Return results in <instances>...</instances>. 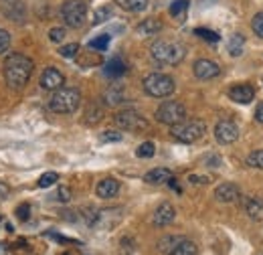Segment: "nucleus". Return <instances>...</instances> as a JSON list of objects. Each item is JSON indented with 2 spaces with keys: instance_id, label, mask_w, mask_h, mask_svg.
I'll use <instances>...</instances> for the list:
<instances>
[{
  "instance_id": "f257e3e1",
  "label": "nucleus",
  "mask_w": 263,
  "mask_h": 255,
  "mask_svg": "<svg viewBox=\"0 0 263 255\" xmlns=\"http://www.w3.org/2000/svg\"><path fill=\"white\" fill-rule=\"evenodd\" d=\"M34 71V63L31 57L23 53H10L4 61V81L10 89H23Z\"/></svg>"
},
{
  "instance_id": "f03ea898",
  "label": "nucleus",
  "mask_w": 263,
  "mask_h": 255,
  "mask_svg": "<svg viewBox=\"0 0 263 255\" xmlns=\"http://www.w3.org/2000/svg\"><path fill=\"white\" fill-rule=\"evenodd\" d=\"M150 55H152V59L158 65L174 67V65H180L184 61L186 49L178 41H156L150 47Z\"/></svg>"
},
{
  "instance_id": "7ed1b4c3",
  "label": "nucleus",
  "mask_w": 263,
  "mask_h": 255,
  "mask_svg": "<svg viewBox=\"0 0 263 255\" xmlns=\"http://www.w3.org/2000/svg\"><path fill=\"white\" fill-rule=\"evenodd\" d=\"M79 103H81V92L77 87H61L53 92L49 99V110L53 114H73L77 112Z\"/></svg>"
},
{
  "instance_id": "20e7f679",
  "label": "nucleus",
  "mask_w": 263,
  "mask_h": 255,
  "mask_svg": "<svg viewBox=\"0 0 263 255\" xmlns=\"http://www.w3.org/2000/svg\"><path fill=\"white\" fill-rule=\"evenodd\" d=\"M142 87H144V92L150 97H168L174 94L176 83L166 73H150V75L144 77Z\"/></svg>"
},
{
  "instance_id": "39448f33",
  "label": "nucleus",
  "mask_w": 263,
  "mask_h": 255,
  "mask_svg": "<svg viewBox=\"0 0 263 255\" xmlns=\"http://www.w3.org/2000/svg\"><path fill=\"white\" fill-rule=\"evenodd\" d=\"M204 132H206V124L200 120H184V122L170 128L172 138L182 144H195L197 140L204 136Z\"/></svg>"
},
{
  "instance_id": "423d86ee",
  "label": "nucleus",
  "mask_w": 263,
  "mask_h": 255,
  "mask_svg": "<svg viewBox=\"0 0 263 255\" xmlns=\"http://www.w3.org/2000/svg\"><path fill=\"white\" fill-rule=\"evenodd\" d=\"M186 120V107L180 103V101H174V99H168L164 103L158 105L156 110V122L164 124V126H176L180 122Z\"/></svg>"
},
{
  "instance_id": "0eeeda50",
  "label": "nucleus",
  "mask_w": 263,
  "mask_h": 255,
  "mask_svg": "<svg viewBox=\"0 0 263 255\" xmlns=\"http://www.w3.org/2000/svg\"><path fill=\"white\" fill-rule=\"evenodd\" d=\"M61 19L67 27L79 29L87 19V2L85 0H65L61 6Z\"/></svg>"
},
{
  "instance_id": "6e6552de",
  "label": "nucleus",
  "mask_w": 263,
  "mask_h": 255,
  "mask_svg": "<svg viewBox=\"0 0 263 255\" xmlns=\"http://www.w3.org/2000/svg\"><path fill=\"white\" fill-rule=\"evenodd\" d=\"M114 122L122 128V130L134 132V134L146 132V130L150 128L148 120H146L140 112H136V110H122V112H118V114L114 116Z\"/></svg>"
},
{
  "instance_id": "1a4fd4ad",
  "label": "nucleus",
  "mask_w": 263,
  "mask_h": 255,
  "mask_svg": "<svg viewBox=\"0 0 263 255\" xmlns=\"http://www.w3.org/2000/svg\"><path fill=\"white\" fill-rule=\"evenodd\" d=\"M215 138H217V142L223 144V146L233 144V142H237V138H239V126H237L235 122H231V120H221V122H217V126H215Z\"/></svg>"
},
{
  "instance_id": "9d476101",
  "label": "nucleus",
  "mask_w": 263,
  "mask_h": 255,
  "mask_svg": "<svg viewBox=\"0 0 263 255\" xmlns=\"http://www.w3.org/2000/svg\"><path fill=\"white\" fill-rule=\"evenodd\" d=\"M120 221H122V209L120 207H114V209L98 211V215H96L91 227H96V229H114Z\"/></svg>"
},
{
  "instance_id": "9b49d317",
  "label": "nucleus",
  "mask_w": 263,
  "mask_h": 255,
  "mask_svg": "<svg viewBox=\"0 0 263 255\" xmlns=\"http://www.w3.org/2000/svg\"><path fill=\"white\" fill-rule=\"evenodd\" d=\"M193 73H195V77L200 79V81H211V79H215V77L221 75V67L215 63V61H211V59H198L193 65Z\"/></svg>"
},
{
  "instance_id": "f8f14e48",
  "label": "nucleus",
  "mask_w": 263,
  "mask_h": 255,
  "mask_svg": "<svg viewBox=\"0 0 263 255\" xmlns=\"http://www.w3.org/2000/svg\"><path fill=\"white\" fill-rule=\"evenodd\" d=\"M63 83H65V75L57 67H47L41 75V87L45 92H57L63 87Z\"/></svg>"
},
{
  "instance_id": "ddd939ff",
  "label": "nucleus",
  "mask_w": 263,
  "mask_h": 255,
  "mask_svg": "<svg viewBox=\"0 0 263 255\" xmlns=\"http://www.w3.org/2000/svg\"><path fill=\"white\" fill-rule=\"evenodd\" d=\"M229 97L235 101V103H251L255 99V89L249 85V83H237L229 89Z\"/></svg>"
},
{
  "instance_id": "4468645a",
  "label": "nucleus",
  "mask_w": 263,
  "mask_h": 255,
  "mask_svg": "<svg viewBox=\"0 0 263 255\" xmlns=\"http://www.w3.org/2000/svg\"><path fill=\"white\" fill-rule=\"evenodd\" d=\"M174 217H176V209H174L170 203H162V205H158V209L154 211L152 223L156 225V227H168V225L174 221Z\"/></svg>"
},
{
  "instance_id": "2eb2a0df",
  "label": "nucleus",
  "mask_w": 263,
  "mask_h": 255,
  "mask_svg": "<svg viewBox=\"0 0 263 255\" xmlns=\"http://www.w3.org/2000/svg\"><path fill=\"white\" fill-rule=\"evenodd\" d=\"M239 196H241V191H239V187L233 185V183H223V185H219V187L215 189V198H217L219 203H235Z\"/></svg>"
},
{
  "instance_id": "dca6fc26",
  "label": "nucleus",
  "mask_w": 263,
  "mask_h": 255,
  "mask_svg": "<svg viewBox=\"0 0 263 255\" xmlns=\"http://www.w3.org/2000/svg\"><path fill=\"white\" fill-rule=\"evenodd\" d=\"M118 192H120V183L116 178H111V176L99 180L98 187H96V194L99 198H114Z\"/></svg>"
},
{
  "instance_id": "f3484780",
  "label": "nucleus",
  "mask_w": 263,
  "mask_h": 255,
  "mask_svg": "<svg viewBox=\"0 0 263 255\" xmlns=\"http://www.w3.org/2000/svg\"><path fill=\"white\" fill-rule=\"evenodd\" d=\"M172 176H174V174H172V170H170V168L158 166V168L148 170V172H146V176H144V180H146L148 185H164V183H168Z\"/></svg>"
},
{
  "instance_id": "a211bd4d",
  "label": "nucleus",
  "mask_w": 263,
  "mask_h": 255,
  "mask_svg": "<svg viewBox=\"0 0 263 255\" xmlns=\"http://www.w3.org/2000/svg\"><path fill=\"white\" fill-rule=\"evenodd\" d=\"M126 71H128V67H126L122 57L109 59V61L105 63V67H103V73H105L109 79H120L122 75H126Z\"/></svg>"
},
{
  "instance_id": "6ab92c4d",
  "label": "nucleus",
  "mask_w": 263,
  "mask_h": 255,
  "mask_svg": "<svg viewBox=\"0 0 263 255\" xmlns=\"http://www.w3.org/2000/svg\"><path fill=\"white\" fill-rule=\"evenodd\" d=\"M162 21H158V19H146V21H142L138 27H136V32L140 34V37H152V34H158V32L162 31Z\"/></svg>"
},
{
  "instance_id": "aec40b11",
  "label": "nucleus",
  "mask_w": 263,
  "mask_h": 255,
  "mask_svg": "<svg viewBox=\"0 0 263 255\" xmlns=\"http://www.w3.org/2000/svg\"><path fill=\"white\" fill-rule=\"evenodd\" d=\"M245 213L249 215V219L253 221H261L263 219V198L261 196H251L245 201Z\"/></svg>"
},
{
  "instance_id": "412c9836",
  "label": "nucleus",
  "mask_w": 263,
  "mask_h": 255,
  "mask_svg": "<svg viewBox=\"0 0 263 255\" xmlns=\"http://www.w3.org/2000/svg\"><path fill=\"white\" fill-rule=\"evenodd\" d=\"M103 101H105L107 105H111V107L124 103V101H126V92H124V87H120V85H111V87L103 94Z\"/></svg>"
},
{
  "instance_id": "4be33fe9",
  "label": "nucleus",
  "mask_w": 263,
  "mask_h": 255,
  "mask_svg": "<svg viewBox=\"0 0 263 255\" xmlns=\"http://www.w3.org/2000/svg\"><path fill=\"white\" fill-rule=\"evenodd\" d=\"M227 49H229L231 57H239V55H243V49H245V37H243L241 32H235V34L229 39Z\"/></svg>"
},
{
  "instance_id": "5701e85b",
  "label": "nucleus",
  "mask_w": 263,
  "mask_h": 255,
  "mask_svg": "<svg viewBox=\"0 0 263 255\" xmlns=\"http://www.w3.org/2000/svg\"><path fill=\"white\" fill-rule=\"evenodd\" d=\"M184 237H176V235H168V237H162L160 241H158V251L160 253H166V255H170L172 251H174V247L182 241Z\"/></svg>"
},
{
  "instance_id": "b1692460",
  "label": "nucleus",
  "mask_w": 263,
  "mask_h": 255,
  "mask_svg": "<svg viewBox=\"0 0 263 255\" xmlns=\"http://www.w3.org/2000/svg\"><path fill=\"white\" fill-rule=\"evenodd\" d=\"M118 4L128 12H142L148 8V0H118Z\"/></svg>"
},
{
  "instance_id": "393cba45",
  "label": "nucleus",
  "mask_w": 263,
  "mask_h": 255,
  "mask_svg": "<svg viewBox=\"0 0 263 255\" xmlns=\"http://www.w3.org/2000/svg\"><path fill=\"white\" fill-rule=\"evenodd\" d=\"M170 255H198V249L197 245L193 243V241H189V239H182L176 247H174V251Z\"/></svg>"
},
{
  "instance_id": "a878e982",
  "label": "nucleus",
  "mask_w": 263,
  "mask_h": 255,
  "mask_svg": "<svg viewBox=\"0 0 263 255\" xmlns=\"http://www.w3.org/2000/svg\"><path fill=\"white\" fill-rule=\"evenodd\" d=\"M101 118H103V110H101V105L91 103V105L87 107V112H85V122H87L89 126H93V124H98Z\"/></svg>"
},
{
  "instance_id": "bb28decb",
  "label": "nucleus",
  "mask_w": 263,
  "mask_h": 255,
  "mask_svg": "<svg viewBox=\"0 0 263 255\" xmlns=\"http://www.w3.org/2000/svg\"><path fill=\"white\" fill-rule=\"evenodd\" d=\"M111 14H114V8H111L109 4L99 6L98 10H96V14H93V25H101V23L109 21V19H111Z\"/></svg>"
},
{
  "instance_id": "cd10ccee",
  "label": "nucleus",
  "mask_w": 263,
  "mask_h": 255,
  "mask_svg": "<svg viewBox=\"0 0 263 255\" xmlns=\"http://www.w3.org/2000/svg\"><path fill=\"white\" fill-rule=\"evenodd\" d=\"M154 152H156L154 142H142V144L138 146V150H136V156H138V158H152Z\"/></svg>"
},
{
  "instance_id": "c85d7f7f",
  "label": "nucleus",
  "mask_w": 263,
  "mask_h": 255,
  "mask_svg": "<svg viewBox=\"0 0 263 255\" xmlns=\"http://www.w3.org/2000/svg\"><path fill=\"white\" fill-rule=\"evenodd\" d=\"M186 8H189V2H186V0H174V2L170 4L168 12H170L174 19H178V16H182V14L186 12Z\"/></svg>"
},
{
  "instance_id": "c756f323",
  "label": "nucleus",
  "mask_w": 263,
  "mask_h": 255,
  "mask_svg": "<svg viewBox=\"0 0 263 255\" xmlns=\"http://www.w3.org/2000/svg\"><path fill=\"white\" fill-rule=\"evenodd\" d=\"M109 39H111L109 34H99V37H96V39L89 41V47L96 49V51H105L107 45H109Z\"/></svg>"
},
{
  "instance_id": "7c9ffc66",
  "label": "nucleus",
  "mask_w": 263,
  "mask_h": 255,
  "mask_svg": "<svg viewBox=\"0 0 263 255\" xmlns=\"http://www.w3.org/2000/svg\"><path fill=\"white\" fill-rule=\"evenodd\" d=\"M57 180H59V174H57V172H45V174L39 178V187H41V189H49V187H53Z\"/></svg>"
},
{
  "instance_id": "2f4dec72",
  "label": "nucleus",
  "mask_w": 263,
  "mask_h": 255,
  "mask_svg": "<svg viewBox=\"0 0 263 255\" xmlns=\"http://www.w3.org/2000/svg\"><path fill=\"white\" fill-rule=\"evenodd\" d=\"M247 164H249L251 168H259V170H263V150L251 152V154L247 156Z\"/></svg>"
},
{
  "instance_id": "473e14b6",
  "label": "nucleus",
  "mask_w": 263,
  "mask_h": 255,
  "mask_svg": "<svg viewBox=\"0 0 263 255\" xmlns=\"http://www.w3.org/2000/svg\"><path fill=\"white\" fill-rule=\"evenodd\" d=\"M77 53H79V45H77V43H69V45H63V47L59 49V55L65 57V59L77 57Z\"/></svg>"
},
{
  "instance_id": "72a5a7b5",
  "label": "nucleus",
  "mask_w": 263,
  "mask_h": 255,
  "mask_svg": "<svg viewBox=\"0 0 263 255\" xmlns=\"http://www.w3.org/2000/svg\"><path fill=\"white\" fill-rule=\"evenodd\" d=\"M251 29H253V32H255L259 39H263V12H257V14L251 19Z\"/></svg>"
},
{
  "instance_id": "f704fd0d",
  "label": "nucleus",
  "mask_w": 263,
  "mask_h": 255,
  "mask_svg": "<svg viewBox=\"0 0 263 255\" xmlns=\"http://www.w3.org/2000/svg\"><path fill=\"white\" fill-rule=\"evenodd\" d=\"M16 219L23 221V223H27V221L31 219V205H29V203H25V205H21V207L16 209Z\"/></svg>"
},
{
  "instance_id": "c9c22d12",
  "label": "nucleus",
  "mask_w": 263,
  "mask_h": 255,
  "mask_svg": "<svg viewBox=\"0 0 263 255\" xmlns=\"http://www.w3.org/2000/svg\"><path fill=\"white\" fill-rule=\"evenodd\" d=\"M195 32H197L200 39H204V41H211V43H217L219 41V34L215 31H211V29H197Z\"/></svg>"
},
{
  "instance_id": "e433bc0d",
  "label": "nucleus",
  "mask_w": 263,
  "mask_h": 255,
  "mask_svg": "<svg viewBox=\"0 0 263 255\" xmlns=\"http://www.w3.org/2000/svg\"><path fill=\"white\" fill-rule=\"evenodd\" d=\"M101 142H122V134L116 130H107L101 134Z\"/></svg>"
},
{
  "instance_id": "4c0bfd02",
  "label": "nucleus",
  "mask_w": 263,
  "mask_h": 255,
  "mask_svg": "<svg viewBox=\"0 0 263 255\" xmlns=\"http://www.w3.org/2000/svg\"><path fill=\"white\" fill-rule=\"evenodd\" d=\"M49 39H51V43H61V41L65 39V29L53 27V29L49 31Z\"/></svg>"
},
{
  "instance_id": "58836bf2",
  "label": "nucleus",
  "mask_w": 263,
  "mask_h": 255,
  "mask_svg": "<svg viewBox=\"0 0 263 255\" xmlns=\"http://www.w3.org/2000/svg\"><path fill=\"white\" fill-rule=\"evenodd\" d=\"M8 47H10V34H8V31L0 29V55H2V53H6V51H8Z\"/></svg>"
},
{
  "instance_id": "ea45409f",
  "label": "nucleus",
  "mask_w": 263,
  "mask_h": 255,
  "mask_svg": "<svg viewBox=\"0 0 263 255\" xmlns=\"http://www.w3.org/2000/svg\"><path fill=\"white\" fill-rule=\"evenodd\" d=\"M57 201H59V203H69V201H71V189H69V187H61V189L57 191Z\"/></svg>"
},
{
  "instance_id": "a19ab883",
  "label": "nucleus",
  "mask_w": 263,
  "mask_h": 255,
  "mask_svg": "<svg viewBox=\"0 0 263 255\" xmlns=\"http://www.w3.org/2000/svg\"><path fill=\"white\" fill-rule=\"evenodd\" d=\"M189 183H193V185H209V183H211V178H209V176H198V174H191V176H189Z\"/></svg>"
},
{
  "instance_id": "79ce46f5",
  "label": "nucleus",
  "mask_w": 263,
  "mask_h": 255,
  "mask_svg": "<svg viewBox=\"0 0 263 255\" xmlns=\"http://www.w3.org/2000/svg\"><path fill=\"white\" fill-rule=\"evenodd\" d=\"M8 192H10V187H8L6 183H2V180H0V198H6V196H8Z\"/></svg>"
},
{
  "instance_id": "37998d69",
  "label": "nucleus",
  "mask_w": 263,
  "mask_h": 255,
  "mask_svg": "<svg viewBox=\"0 0 263 255\" xmlns=\"http://www.w3.org/2000/svg\"><path fill=\"white\" fill-rule=\"evenodd\" d=\"M255 120H257L259 124H263V103H259L257 110H255Z\"/></svg>"
},
{
  "instance_id": "c03bdc74",
  "label": "nucleus",
  "mask_w": 263,
  "mask_h": 255,
  "mask_svg": "<svg viewBox=\"0 0 263 255\" xmlns=\"http://www.w3.org/2000/svg\"><path fill=\"white\" fill-rule=\"evenodd\" d=\"M0 255H8V243L0 241Z\"/></svg>"
}]
</instances>
